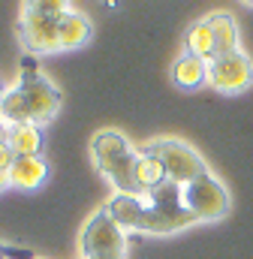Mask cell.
<instances>
[{"label": "cell", "instance_id": "obj_11", "mask_svg": "<svg viewBox=\"0 0 253 259\" xmlns=\"http://www.w3.org/2000/svg\"><path fill=\"white\" fill-rule=\"evenodd\" d=\"M46 178H49V166L43 157H15L9 166V187L36 190Z\"/></svg>", "mask_w": 253, "mask_h": 259}, {"label": "cell", "instance_id": "obj_10", "mask_svg": "<svg viewBox=\"0 0 253 259\" xmlns=\"http://www.w3.org/2000/svg\"><path fill=\"white\" fill-rule=\"evenodd\" d=\"M172 81L175 88L181 91H199L208 84V61L205 58H196V55H178L175 64H172Z\"/></svg>", "mask_w": 253, "mask_h": 259}, {"label": "cell", "instance_id": "obj_1", "mask_svg": "<svg viewBox=\"0 0 253 259\" xmlns=\"http://www.w3.org/2000/svg\"><path fill=\"white\" fill-rule=\"evenodd\" d=\"M91 157H94V166L103 172V178L115 187V193L139 196V187H136L139 151L126 142L124 133H118V130H100L91 139Z\"/></svg>", "mask_w": 253, "mask_h": 259}, {"label": "cell", "instance_id": "obj_19", "mask_svg": "<svg viewBox=\"0 0 253 259\" xmlns=\"http://www.w3.org/2000/svg\"><path fill=\"white\" fill-rule=\"evenodd\" d=\"M6 136V133H3ZM0 136V172H9V166H12V160H15V154H12V148L6 145V139Z\"/></svg>", "mask_w": 253, "mask_h": 259}, {"label": "cell", "instance_id": "obj_17", "mask_svg": "<svg viewBox=\"0 0 253 259\" xmlns=\"http://www.w3.org/2000/svg\"><path fill=\"white\" fill-rule=\"evenodd\" d=\"M184 46H187L190 55L205 58V61H214V33H211V24H208L205 18H202V21H196V24L187 30Z\"/></svg>", "mask_w": 253, "mask_h": 259}, {"label": "cell", "instance_id": "obj_7", "mask_svg": "<svg viewBox=\"0 0 253 259\" xmlns=\"http://www.w3.org/2000/svg\"><path fill=\"white\" fill-rule=\"evenodd\" d=\"M253 81V61L238 49L208 61V84L220 94H241Z\"/></svg>", "mask_w": 253, "mask_h": 259}, {"label": "cell", "instance_id": "obj_14", "mask_svg": "<svg viewBox=\"0 0 253 259\" xmlns=\"http://www.w3.org/2000/svg\"><path fill=\"white\" fill-rule=\"evenodd\" d=\"M6 145L12 148L15 157H39L43 151V127L36 124H15L6 127Z\"/></svg>", "mask_w": 253, "mask_h": 259}, {"label": "cell", "instance_id": "obj_18", "mask_svg": "<svg viewBox=\"0 0 253 259\" xmlns=\"http://www.w3.org/2000/svg\"><path fill=\"white\" fill-rule=\"evenodd\" d=\"M24 3V12H39V15H52V18H61L63 12H69V0H21Z\"/></svg>", "mask_w": 253, "mask_h": 259}, {"label": "cell", "instance_id": "obj_13", "mask_svg": "<svg viewBox=\"0 0 253 259\" xmlns=\"http://www.w3.org/2000/svg\"><path fill=\"white\" fill-rule=\"evenodd\" d=\"M205 21L211 24V33H214V58L238 52V21L232 12H211Z\"/></svg>", "mask_w": 253, "mask_h": 259}, {"label": "cell", "instance_id": "obj_3", "mask_svg": "<svg viewBox=\"0 0 253 259\" xmlns=\"http://www.w3.org/2000/svg\"><path fill=\"white\" fill-rule=\"evenodd\" d=\"M15 84L24 91L27 106H30V121H33L36 127L52 124V121L58 118L61 103H63L61 91L55 88V81H52L49 75L39 72V66H36V58H33V55L21 58V78H18Z\"/></svg>", "mask_w": 253, "mask_h": 259}, {"label": "cell", "instance_id": "obj_6", "mask_svg": "<svg viewBox=\"0 0 253 259\" xmlns=\"http://www.w3.org/2000/svg\"><path fill=\"white\" fill-rule=\"evenodd\" d=\"M184 205L196 220H223L229 214V193L211 172H205L184 184Z\"/></svg>", "mask_w": 253, "mask_h": 259}, {"label": "cell", "instance_id": "obj_9", "mask_svg": "<svg viewBox=\"0 0 253 259\" xmlns=\"http://www.w3.org/2000/svg\"><path fill=\"white\" fill-rule=\"evenodd\" d=\"M106 211H109V217L121 226V229H133V232H139V226H142V214H145V199L142 196H133V193H115L106 205H103Z\"/></svg>", "mask_w": 253, "mask_h": 259}, {"label": "cell", "instance_id": "obj_20", "mask_svg": "<svg viewBox=\"0 0 253 259\" xmlns=\"http://www.w3.org/2000/svg\"><path fill=\"white\" fill-rule=\"evenodd\" d=\"M9 187V172H0V190H6Z\"/></svg>", "mask_w": 253, "mask_h": 259}, {"label": "cell", "instance_id": "obj_23", "mask_svg": "<svg viewBox=\"0 0 253 259\" xmlns=\"http://www.w3.org/2000/svg\"><path fill=\"white\" fill-rule=\"evenodd\" d=\"M97 259H124V256H97Z\"/></svg>", "mask_w": 253, "mask_h": 259}, {"label": "cell", "instance_id": "obj_24", "mask_svg": "<svg viewBox=\"0 0 253 259\" xmlns=\"http://www.w3.org/2000/svg\"><path fill=\"white\" fill-rule=\"evenodd\" d=\"M244 3H250V6H253V0H244Z\"/></svg>", "mask_w": 253, "mask_h": 259}, {"label": "cell", "instance_id": "obj_4", "mask_svg": "<svg viewBox=\"0 0 253 259\" xmlns=\"http://www.w3.org/2000/svg\"><path fill=\"white\" fill-rule=\"evenodd\" d=\"M142 151L154 154V157L163 163L166 178L175 181V184H181V187L190 184L193 178H199V175L208 172V166H205V160L199 157V151L190 148L187 142H181V139H151Z\"/></svg>", "mask_w": 253, "mask_h": 259}, {"label": "cell", "instance_id": "obj_2", "mask_svg": "<svg viewBox=\"0 0 253 259\" xmlns=\"http://www.w3.org/2000/svg\"><path fill=\"white\" fill-rule=\"evenodd\" d=\"M190 223H199V220L184 205V187L166 178L157 190H151L148 199H145V214H142L139 232L169 235V232H178V229H184Z\"/></svg>", "mask_w": 253, "mask_h": 259}, {"label": "cell", "instance_id": "obj_22", "mask_svg": "<svg viewBox=\"0 0 253 259\" xmlns=\"http://www.w3.org/2000/svg\"><path fill=\"white\" fill-rule=\"evenodd\" d=\"M3 133H6V124H3V121H0V136H3Z\"/></svg>", "mask_w": 253, "mask_h": 259}, {"label": "cell", "instance_id": "obj_15", "mask_svg": "<svg viewBox=\"0 0 253 259\" xmlns=\"http://www.w3.org/2000/svg\"><path fill=\"white\" fill-rule=\"evenodd\" d=\"M163 181H166L163 163L154 154L139 151V163H136V187H139V196H148L151 190H157Z\"/></svg>", "mask_w": 253, "mask_h": 259}, {"label": "cell", "instance_id": "obj_12", "mask_svg": "<svg viewBox=\"0 0 253 259\" xmlns=\"http://www.w3.org/2000/svg\"><path fill=\"white\" fill-rule=\"evenodd\" d=\"M58 39H61V52L69 49H81L88 39H91V21L85 12L78 9H69L58 18Z\"/></svg>", "mask_w": 253, "mask_h": 259}, {"label": "cell", "instance_id": "obj_8", "mask_svg": "<svg viewBox=\"0 0 253 259\" xmlns=\"http://www.w3.org/2000/svg\"><path fill=\"white\" fill-rule=\"evenodd\" d=\"M18 33L24 49L36 58V55H55L61 52V39H58V18L52 15H39V12H24L18 18Z\"/></svg>", "mask_w": 253, "mask_h": 259}, {"label": "cell", "instance_id": "obj_16", "mask_svg": "<svg viewBox=\"0 0 253 259\" xmlns=\"http://www.w3.org/2000/svg\"><path fill=\"white\" fill-rule=\"evenodd\" d=\"M0 121L6 127H15V124H33L30 121V106H27V97L18 84L6 88L3 94V103H0Z\"/></svg>", "mask_w": 253, "mask_h": 259}, {"label": "cell", "instance_id": "obj_5", "mask_svg": "<svg viewBox=\"0 0 253 259\" xmlns=\"http://www.w3.org/2000/svg\"><path fill=\"white\" fill-rule=\"evenodd\" d=\"M78 250L85 259H97V256H124L126 250V235L124 229L109 217L106 208L94 211V217L81 226L78 235Z\"/></svg>", "mask_w": 253, "mask_h": 259}, {"label": "cell", "instance_id": "obj_21", "mask_svg": "<svg viewBox=\"0 0 253 259\" xmlns=\"http://www.w3.org/2000/svg\"><path fill=\"white\" fill-rule=\"evenodd\" d=\"M3 94H6V88H3V84H0V103H3Z\"/></svg>", "mask_w": 253, "mask_h": 259}]
</instances>
